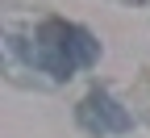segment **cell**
Instances as JSON below:
<instances>
[{"label": "cell", "instance_id": "cell-1", "mask_svg": "<svg viewBox=\"0 0 150 138\" xmlns=\"http://www.w3.org/2000/svg\"><path fill=\"white\" fill-rule=\"evenodd\" d=\"M79 122L92 134H121V130H129V113L117 109V101H108L104 92H92L79 105Z\"/></svg>", "mask_w": 150, "mask_h": 138}, {"label": "cell", "instance_id": "cell-2", "mask_svg": "<svg viewBox=\"0 0 150 138\" xmlns=\"http://www.w3.org/2000/svg\"><path fill=\"white\" fill-rule=\"evenodd\" d=\"M67 50L75 59V67H79V63H96V54H100V46L92 42V34L75 29V25H67Z\"/></svg>", "mask_w": 150, "mask_h": 138}]
</instances>
